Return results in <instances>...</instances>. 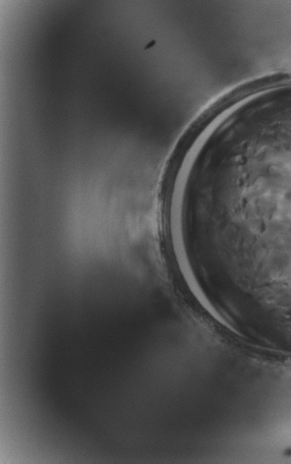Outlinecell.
<instances>
[{
    "label": "cell",
    "instance_id": "1",
    "mask_svg": "<svg viewBox=\"0 0 291 464\" xmlns=\"http://www.w3.org/2000/svg\"><path fill=\"white\" fill-rule=\"evenodd\" d=\"M227 210L228 256L243 292L291 310V110L247 153Z\"/></svg>",
    "mask_w": 291,
    "mask_h": 464
}]
</instances>
